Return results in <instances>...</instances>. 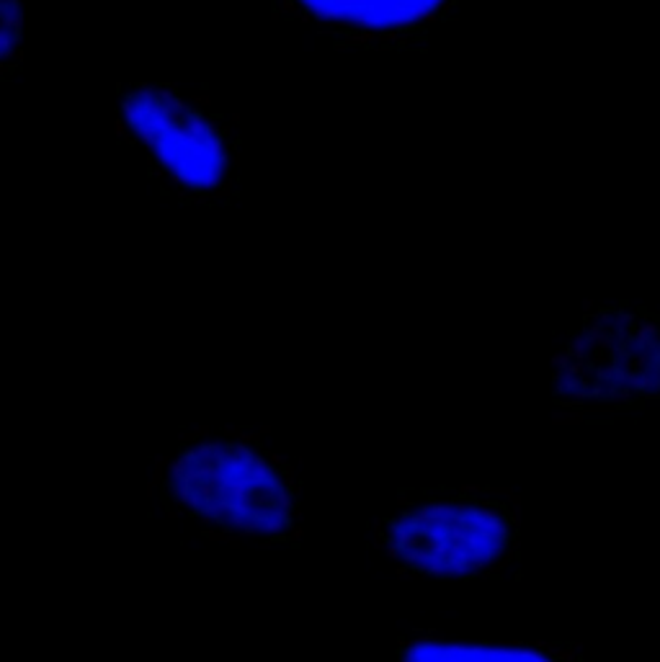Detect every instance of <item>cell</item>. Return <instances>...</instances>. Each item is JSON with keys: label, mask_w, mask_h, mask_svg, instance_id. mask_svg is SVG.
I'll use <instances>...</instances> for the list:
<instances>
[{"label": "cell", "mask_w": 660, "mask_h": 662, "mask_svg": "<svg viewBox=\"0 0 660 662\" xmlns=\"http://www.w3.org/2000/svg\"><path fill=\"white\" fill-rule=\"evenodd\" d=\"M273 544H276V541H273V539H261V544H258V546H261V549H263V552H268V549H271V546H273Z\"/></svg>", "instance_id": "15"}, {"label": "cell", "mask_w": 660, "mask_h": 662, "mask_svg": "<svg viewBox=\"0 0 660 662\" xmlns=\"http://www.w3.org/2000/svg\"><path fill=\"white\" fill-rule=\"evenodd\" d=\"M457 0H276L281 16L297 18L348 47L397 49L428 39Z\"/></svg>", "instance_id": "4"}, {"label": "cell", "mask_w": 660, "mask_h": 662, "mask_svg": "<svg viewBox=\"0 0 660 662\" xmlns=\"http://www.w3.org/2000/svg\"><path fill=\"white\" fill-rule=\"evenodd\" d=\"M258 433H261V436H268V433H271V425H261Z\"/></svg>", "instance_id": "17"}, {"label": "cell", "mask_w": 660, "mask_h": 662, "mask_svg": "<svg viewBox=\"0 0 660 662\" xmlns=\"http://www.w3.org/2000/svg\"><path fill=\"white\" fill-rule=\"evenodd\" d=\"M400 513L374 521V546L397 549L400 577H477L508 562L518 544L511 490L457 487L397 495Z\"/></svg>", "instance_id": "1"}, {"label": "cell", "mask_w": 660, "mask_h": 662, "mask_svg": "<svg viewBox=\"0 0 660 662\" xmlns=\"http://www.w3.org/2000/svg\"><path fill=\"white\" fill-rule=\"evenodd\" d=\"M194 436H196L199 441H206V438L212 436V428H209V425H196V428H194Z\"/></svg>", "instance_id": "12"}, {"label": "cell", "mask_w": 660, "mask_h": 662, "mask_svg": "<svg viewBox=\"0 0 660 662\" xmlns=\"http://www.w3.org/2000/svg\"><path fill=\"white\" fill-rule=\"evenodd\" d=\"M240 430H242L240 425H225V428H222V436L230 438V441H235V438L240 436Z\"/></svg>", "instance_id": "13"}, {"label": "cell", "mask_w": 660, "mask_h": 662, "mask_svg": "<svg viewBox=\"0 0 660 662\" xmlns=\"http://www.w3.org/2000/svg\"><path fill=\"white\" fill-rule=\"evenodd\" d=\"M21 60V0H0V75Z\"/></svg>", "instance_id": "6"}, {"label": "cell", "mask_w": 660, "mask_h": 662, "mask_svg": "<svg viewBox=\"0 0 660 662\" xmlns=\"http://www.w3.org/2000/svg\"><path fill=\"white\" fill-rule=\"evenodd\" d=\"M279 479L286 484V487H294L297 484V469H294V464L289 462V464H284L281 469H279Z\"/></svg>", "instance_id": "8"}, {"label": "cell", "mask_w": 660, "mask_h": 662, "mask_svg": "<svg viewBox=\"0 0 660 662\" xmlns=\"http://www.w3.org/2000/svg\"><path fill=\"white\" fill-rule=\"evenodd\" d=\"M266 459L276 467V469H281L284 464H289L292 462V456H286V453H271V451H266Z\"/></svg>", "instance_id": "9"}, {"label": "cell", "mask_w": 660, "mask_h": 662, "mask_svg": "<svg viewBox=\"0 0 660 662\" xmlns=\"http://www.w3.org/2000/svg\"><path fill=\"white\" fill-rule=\"evenodd\" d=\"M555 394L614 405L660 394V317L619 307L586 317L555 361Z\"/></svg>", "instance_id": "3"}, {"label": "cell", "mask_w": 660, "mask_h": 662, "mask_svg": "<svg viewBox=\"0 0 660 662\" xmlns=\"http://www.w3.org/2000/svg\"><path fill=\"white\" fill-rule=\"evenodd\" d=\"M157 487H160V484H157L155 479H150V482H147V498H152V492H155Z\"/></svg>", "instance_id": "16"}, {"label": "cell", "mask_w": 660, "mask_h": 662, "mask_svg": "<svg viewBox=\"0 0 660 662\" xmlns=\"http://www.w3.org/2000/svg\"><path fill=\"white\" fill-rule=\"evenodd\" d=\"M165 477H168V479H183L186 477V456L181 451L168 462V467H165Z\"/></svg>", "instance_id": "7"}, {"label": "cell", "mask_w": 660, "mask_h": 662, "mask_svg": "<svg viewBox=\"0 0 660 662\" xmlns=\"http://www.w3.org/2000/svg\"><path fill=\"white\" fill-rule=\"evenodd\" d=\"M171 459H173V456H165V453H157V456H152V462H155V469H165Z\"/></svg>", "instance_id": "14"}, {"label": "cell", "mask_w": 660, "mask_h": 662, "mask_svg": "<svg viewBox=\"0 0 660 662\" xmlns=\"http://www.w3.org/2000/svg\"><path fill=\"white\" fill-rule=\"evenodd\" d=\"M176 441H178V446H194L199 438L194 436V430H181V433L176 436Z\"/></svg>", "instance_id": "11"}, {"label": "cell", "mask_w": 660, "mask_h": 662, "mask_svg": "<svg viewBox=\"0 0 660 662\" xmlns=\"http://www.w3.org/2000/svg\"><path fill=\"white\" fill-rule=\"evenodd\" d=\"M397 662H578L572 644H459L444 639H400Z\"/></svg>", "instance_id": "5"}, {"label": "cell", "mask_w": 660, "mask_h": 662, "mask_svg": "<svg viewBox=\"0 0 660 662\" xmlns=\"http://www.w3.org/2000/svg\"><path fill=\"white\" fill-rule=\"evenodd\" d=\"M116 127L142 152L152 176L181 198L219 201L237 181L235 121L204 96L168 82L127 85L119 96Z\"/></svg>", "instance_id": "2"}, {"label": "cell", "mask_w": 660, "mask_h": 662, "mask_svg": "<svg viewBox=\"0 0 660 662\" xmlns=\"http://www.w3.org/2000/svg\"><path fill=\"white\" fill-rule=\"evenodd\" d=\"M302 539H305V528H302V523H297L292 531H289V541H292L294 546H299V544H302Z\"/></svg>", "instance_id": "10"}]
</instances>
